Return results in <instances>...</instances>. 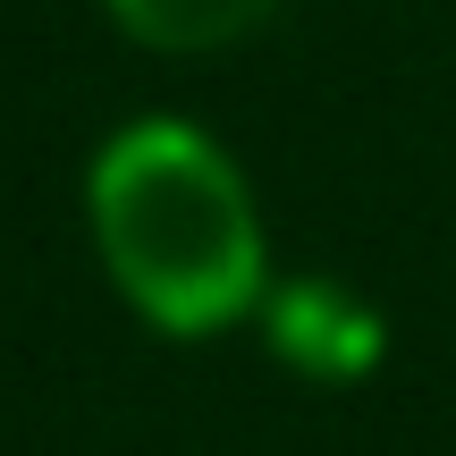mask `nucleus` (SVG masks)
<instances>
[{"mask_svg":"<svg viewBox=\"0 0 456 456\" xmlns=\"http://www.w3.org/2000/svg\"><path fill=\"white\" fill-rule=\"evenodd\" d=\"M254 322H262V346H271L296 380H313V389H355V380H372L380 355H389L380 305L355 296L346 279H322V271L271 279Z\"/></svg>","mask_w":456,"mask_h":456,"instance_id":"obj_2","label":"nucleus"},{"mask_svg":"<svg viewBox=\"0 0 456 456\" xmlns=\"http://www.w3.org/2000/svg\"><path fill=\"white\" fill-rule=\"evenodd\" d=\"M102 9L127 43L169 51V60H203V51H228L254 26H271L279 0H102Z\"/></svg>","mask_w":456,"mask_h":456,"instance_id":"obj_3","label":"nucleus"},{"mask_svg":"<svg viewBox=\"0 0 456 456\" xmlns=\"http://www.w3.org/2000/svg\"><path fill=\"white\" fill-rule=\"evenodd\" d=\"M85 228L127 313L161 338H228L279 279L237 152L169 110L102 135L85 169Z\"/></svg>","mask_w":456,"mask_h":456,"instance_id":"obj_1","label":"nucleus"}]
</instances>
